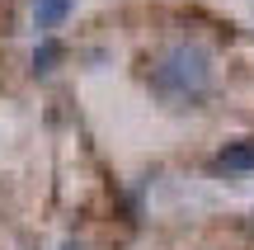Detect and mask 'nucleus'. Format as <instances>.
I'll return each instance as SVG.
<instances>
[{
    "mask_svg": "<svg viewBox=\"0 0 254 250\" xmlns=\"http://www.w3.org/2000/svg\"><path fill=\"white\" fill-rule=\"evenodd\" d=\"M146 85L160 94L165 104H198L212 90V57L198 43H165L146 62Z\"/></svg>",
    "mask_w": 254,
    "mask_h": 250,
    "instance_id": "nucleus-1",
    "label": "nucleus"
},
{
    "mask_svg": "<svg viewBox=\"0 0 254 250\" xmlns=\"http://www.w3.org/2000/svg\"><path fill=\"white\" fill-rule=\"evenodd\" d=\"M71 9H75V0H33V24H38V33L52 38V28H62Z\"/></svg>",
    "mask_w": 254,
    "mask_h": 250,
    "instance_id": "nucleus-2",
    "label": "nucleus"
},
{
    "mask_svg": "<svg viewBox=\"0 0 254 250\" xmlns=\"http://www.w3.org/2000/svg\"><path fill=\"white\" fill-rule=\"evenodd\" d=\"M212 166L217 170H254V142H231V147H221Z\"/></svg>",
    "mask_w": 254,
    "mask_h": 250,
    "instance_id": "nucleus-3",
    "label": "nucleus"
},
{
    "mask_svg": "<svg viewBox=\"0 0 254 250\" xmlns=\"http://www.w3.org/2000/svg\"><path fill=\"white\" fill-rule=\"evenodd\" d=\"M57 62H62V43H57V38H43V43H38V52H33V71L47 76Z\"/></svg>",
    "mask_w": 254,
    "mask_h": 250,
    "instance_id": "nucleus-4",
    "label": "nucleus"
}]
</instances>
